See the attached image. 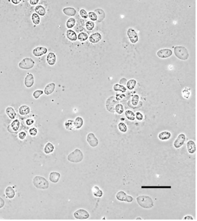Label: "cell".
Here are the masks:
<instances>
[{"label":"cell","mask_w":197,"mask_h":221,"mask_svg":"<svg viewBox=\"0 0 197 221\" xmlns=\"http://www.w3.org/2000/svg\"><path fill=\"white\" fill-rule=\"evenodd\" d=\"M65 127H66L67 129L69 130H72L75 128L74 126V121L72 120H68L65 123Z\"/></svg>","instance_id":"e575fe53"},{"label":"cell","mask_w":197,"mask_h":221,"mask_svg":"<svg viewBox=\"0 0 197 221\" xmlns=\"http://www.w3.org/2000/svg\"><path fill=\"white\" fill-rule=\"evenodd\" d=\"M5 200L3 199V198L0 197V209H2V207H3V206H5Z\"/></svg>","instance_id":"f907efd6"},{"label":"cell","mask_w":197,"mask_h":221,"mask_svg":"<svg viewBox=\"0 0 197 221\" xmlns=\"http://www.w3.org/2000/svg\"><path fill=\"white\" fill-rule=\"evenodd\" d=\"M158 57L161 58H167L172 55V51L170 49L164 48L158 51L157 53Z\"/></svg>","instance_id":"7c38bea8"},{"label":"cell","mask_w":197,"mask_h":221,"mask_svg":"<svg viewBox=\"0 0 197 221\" xmlns=\"http://www.w3.org/2000/svg\"><path fill=\"white\" fill-rule=\"evenodd\" d=\"M183 96L186 99H188L190 95V92L187 89H186L185 90H184L183 91Z\"/></svg>","instance_id":"c3c4849f"},{"label":"cell","mask_w":197,"mask_h":221,"mask_svg":"<svg viewBox=\"0 0 197 221\" xmlns=\"http://www.w3.org/2000/svg\"><path fill=\"white\" fill-rule=\"evenodd\" d=\"M127 35L130 40L132 43H136L138 41V35L137 32L132 28H129L127 30Z\"/></svg>","instance_id":"30bf717a"},{"label":"cell","mask_w":197,"mask_h":221,"mask_svg":"<svg viewBox=\"0 0 197 221\" xmlns=\"http://www.w3.org/2000/svg\"><path fill=\"white\" fill-rule=\"evenodd\" d=\"M136 220H142V219L141 218H136Z\"/></svg>","instance_id":"6f0895ef"},{"label":"cell","mask_w":197,"mask_h":221,"mask_svg":"<svg viewBox=\"0 0 197 221\" xmlns=\"http://www.w3.org/2000/svg\"><path fill=\"white\" fill-rule=\"evenodd\" d=\"M21 1H22V0H11V2H12L13 4H15V5L19 4Z\"/></svg>","instance_id":"9f6ffc18"},{"label":"cell","mask_w":197,"mask_h":221,"mask_svg":"<svg viewBox=\"0 0 197 221\" xmlns=\"http://www.w3.org/2000/svg\"><path fill=\"white\" fill-rule=\"evenodd\" d=\"M5 112L8 116L10 119H15L16 116V112L14 110V108L12 107H8L6 108Z\"/></svg>","instance_id":"603a6c76"},{"label":"cell","mask_w":197,"mask_h":221,"mask_svg":"<svg viewBox=\"0 0 197 221\" xmlns=\"http://www.w3.org/2000/svg\"><path fill=\"white\" fill-rule=\"evenodd\" d=\"M5 193L6 196L8 199H13L16 195V192L15 189L10 186H8L6 187L5 191Z\"/></svg>","instance_id":"e0dca14e"},{"label":"cell","mask_w":197,"mask_h":221,"mask_svg":"<svg viewBox=\"0 0 197 221\" xmlns=\"http://www.w3.org/2000/svg\"><path fill=\"white\" fill-rule=\"evenodd\" d=\"M87 141L91 147H96L98 145V140L93 133L88 134L87 136Z\"/></svg>","instance_id":"9c48e42d"},{"label":"cell","mask_w":197,"mask_h":221,"mask_svg":"<svg viewBox=\"0 0 197 221\" xmlns=\"http://www.w3.org/2000/svg\"><path fill=\"white\" fill-rule=\"evenodd\" d=\"M113 89L116 92H121L122 93H124L127 90V89L124 87V85L118 84H116L113 86Z\"/></svg>","instance_id":"836d02e7"},{"label":"cell","mask_w":197,"mask_h":221,"mask_svg":"<svg viewBox=\"0 0 197 221\" xmlns=\"http://www.w3.org/2000/svg\"><path fill=\"white\" fill-rule=\"evenodd\" d=\"M94 13L97 15V20L98 22H101L104 19V18L105 17V13L102 9H95Z\"/></svg>","instance_id":"7402d4cb"},{"label":"cell","mask_w":197,"mask_h":221,"mask_svg":"<svg viewBox=\"0 0 197 221\" xmlns=\"http://www.w3.org/2000/svg\"><path fill=\"white\" fill-rule=\"evenodd\" d=\"M102 39L101 35L98 32H95L91 35L89 37V40L92 43H97L99 42Z\"/></svg>","instance_id":"d6986e66"},{"label":"cell","mask_w":197,"mask_h":221,"mask_svg":"<svg viewBox=\"0 0 197 221\" xmlns=\"http://www.w3.org/2000/svg\"><path fill=\"white\" fill-rule=\"evenodd\" d=\"M75 23H76V20L74 18H70L67 21L66 26L68 28H71L75 26Z\"/></svg>","instance_id":"d590c367"},{"label":"cell","mask_w":197,"mask_h":221,"mask_svg":"<svg viewBox=\"0 0 197 221\" xmlns=\"http://www.w3.org/2000/svg\"><path fill=\"white\" fill-rule=\"evenodd\" d=\"M20 121L18 119L14 120L10 124V127L14 131H17L20 128Z\"/></svg>","instance_id":"4dcf8cb0"},{"label":"cell","mask_w":197,"mask_h":221,"mask_svg":"<svg viewBox=\"0 0 197 221\" xmlns=\"http://www.w3.org/2000/svg\"><path fill=\"white\" fill-rule=\"evenodd\" d=\"M66 35L67 38L72 41H75L78 39L77 34L73 30H68L67 31Z\"/></svg>","instance_id":"cb8c5ba5"},{"label":"cell","mask_w":197,"mask_h":221,"mask_svg":"<svg viewBox=\"0 0 197 221\" xmlns=\"http://www.w3.org/2000/svg\"><path fill=\"white\" fill-rule=\"evenodd\" d=\"M78 39L80 41H84L88 39V35L85 32H80L78 36Z\"/></svg>","instance_id":"ab89813d"},{"label":"cell","mask_w":197,"mask_h":221,"mask_svg":"<svg viewBox=\"0 0 197 221\" xmlns=\"http://www.w3.org/2000/svg\"><path fill=\"white\" fill-rule=\"evenodd\" d=\"M135 117L136 118L137 120L141 121V120H143V115L140 112H137L136 113V114H135Z\"/></svg>","instance_id":"7dc6e473"},{"label":"cell","mask_w":197,"mask_h":221,"mask_svg":"<svg viewBox=\"0 0 197 221\" xmlns=\"http://www.w3.org/2000/svg\"><path fill=\"white\" fill-rule=\"evenodd\" d=\"M18 136H19V138L20 140H24V139L26 138V133H24V132H23V131H22V132H20V133H19Z\"/></svg>","instance_id":"681fc988"},{"label":"cell","mask_w":197,"mask_h":221,"mask_svg":"<svg viewBox=\"0 0 197 221\" xmlns=\"http://www.w3.org/2000/svg\"><path fill=\"white\" fill-rule=\"evenodd\" d=\"M138 204L144 209H151L154 206L153 199L149 196L141 195L136 198Z\"/></svg>","instance_id":"6da1fadb"},{"label":"cell","mask_w":197,"mask_h":221,"mask_svg":"<svg viewBox=\"0 0 197 221\" xmlns=\"http://www.w3.org/2000/svg\"><path fill=\"white\" fill-rule=\"evenodd\" d=\"M116 197L118 200L122 202H127L128 203H131L133 200V198L131 196L127 195L125 192L122 191H119L117 193Z\"/></svg>","instance_id":"52a82bcc"},{"label":"cell","mask_w":197,"mask_h":221,"mask_svg":"<svg viewBox=\"0 0 197 221\" xmlns=\"http://www.w3.org/2000/svg\"><path fill=\"white\" fill-rule=\"evenodd\" d=\"M33 183L36 188L39 189H47L49 186L47 180L40 176H36L33 178Z\"/></svg>","instance_id":"7a4b0ae2"},{"label":"cell","mask_w":197,"mask_h":221,"mask_svg":"<svg viewBox=\"0 0 197 221\" xmlns=\"http://www.w3.org/2000/svg\"><path fill=\"white\" fill-rule=\"evenodd\" d=\"M139 97L138 95H135L134 96H132V104L134 105V106H136L139 102Z\"/></svg>","instance_id":"7bdbcfd3"},{"label":"cell","mask_w":197,"mask_h":221,"mask_svg":"<svg viewBox=\"0 0 197 221\" xmlns=\"http://www.w3.org/2000/svg\"><path fill=\"white\" fill-rule=\"evenodd\" d=\"M127 88L129 90H132L134 89L136 84V81L134 79H131L127 82Z\"/></svg>","instance_id":"1f68e13d"},{"label":"cell","mask_w":197,"mask_h":221,"mask_svg":"<svg viewBox=\"0 0 197 221\" xmlns=\"http://www.w3.org/2000/svg\"><path fill=\"white\" fill-rule=\"evenodd\" d=\"M35 12H36L37 14L38 15L43 16L46 14V9L45 8L42 6V5H38L35 8Z\"/></svg>","instance_id":"f1b7e54d"},{"label":"cell","mask_w":197,"mask_h":221,"mask_svg":"<svg viewBox=\"0 0 197 221\" xmlns=\"http://www.w3.org/2000/svg\"><path fill=\"white\" fill-rule=\"evenodd\" d=\"M26 124L28 125V126H30L31 124H33L34 123V121L33 119H27L26 122Z\"/></svg>","instance_id":"816d5d0a"},{"label":"cell","mask_w":197,"mask_h":221,"mask_svg":"<svg viewBox=\"0 0 197 221\" xmlns=\"http://www.w3.org/2000/svg\"><path fill=\"white\" fill-rule=\"evenodd\" d=\"M31 19H32L33 23L35 25H38L40 24V16L38 14L33 13L32 15V16H31Z\"/></svg>","instance_id":"8d00e7d4"},{"label":"cell","mask_w":197,"mask_h":221,"mask_svg":"<svg viewBox=\"0 0 197 221\" xmlns=\"http://www.w3.org/2000/svg\"><path fill=\"white\" fill-rule=\"evenodd\" d=\"M30 110H31L30 108L26 105H23L20 106L19 108V112L20 115L22 116H24V115H27L29 114L30 112Z\"/></svg>","instance_id":"d4e9b609"},{"label":"cell","mask_w":197,"mask_h":221,"mask_svg":"<svg viewBox=\"0 0 197 221\" xmlns=\"http://www.w3.org/2000/svg\"><path fill=\"white\" fill-rule=\"evenodd\" d=\"M55 88H56V85L54 83L52 82V83L48 84L45 86L43 93H45V94L46 95H50L54 92Z\"/></svg>","instance_id":"2e32d148"},{"label":"cell","mask_w":197,"mask_h":221,"mask_svg":"<svg viewBox=\"0 0 197 221\" xmlns=\"http://www.w3.org/2000/svg\"><path fill=\"white\" fill-rule=\"evenodd\" d=\"M74 216L78 220H86L89 218L88 212L84 209H79L74 213Z\"/></svg>","instance_id":"8992f818"},{"label":"cell","mask_w":197,"mask_h":221,"mask_svg":"<svg viewBox=\"0 0 197 221\" xmlns=\"http://www.w3.org/2000/svg\"><path fill=\"white\" fill-rule=\"evenodd\" d=\"M118 127L119 130L122 133H126L127 131V127L125 124L124 123H119L118 124Z\"/></svg>","instance_id":"f35d334b"},{"label":"cell","mask_w":197,"mask_h":221,"mask_svg":"<svg viewBox=\"0 0 197 221\" xmlns=\"http://www.w3.org/2000/svg\"><path fill=\"white\" fill-rule=\"evenodd\" d=\"M83 152L79 148H76L68 155L67 159L71 162L79 163L83 160Z\"/></svg>","instance_id":"3957f363"},{"label":"cell","mask_w":197,"mask_h":221,"mask_svg":"<svg viewBox=\"0 0 197 221\" xmlns=\"http://www.w3.org/2000/svg\"><path fill=\"white\" fill-rule=\"evenodd\" d=\"M187 148L189 153L193 154L196 151V145L193 141H189L187 143Z\"/></svg>","instance_id":"ffe728a7"},{"label":"cell","mask_w":197,"mask_h":221,"mask_svg":"<svg viewBox=\"0 0 197 221\" xmlns=\"http://www.w3.org/2000/svg\"><path fill=\"white\" fill-rule=\"evenodd\" d=\"M174 53L177 58L183 61L187 60L189 57L187 50L183 46H176L174 48Z\"/></svg>","instance_id":"277c9868"},{"label":"cell","mask_w":197,"mask_h":221,"mask_svg":"<svg viewBox=\"0 0 197 221\" xmlns=\"http://www.w3.org/2000/svg\"><path fill=\"white\" fill-rule=\"evenodd\" d=\"M186 140V137L185 134H179L174 142V144H173L174 146L176 148H180L183 145Z\"/></svg>","instance_id":"8fae6325"},{"label":"cell","mask_w":197,"mask_h":221,"mask_svg":"<svg viewBox=\"0 0 197 221\" xmlns=\"http://www.w3.org/2000/svg\"><path fill=\"white\" fill-rule=\"evenodd\" d=\"M79 13H80V15L81 16V17L83 19H87L88 17V14L84 9H81L79 12Z\"/></svg>","instance_id":"bcb514c9"},{"label":"cell","mask_w":197,"mask_h":221,"mask_svg":"<svg viewBox=\"0 0 197 221\" xmlns=\"http://www.w3.org/2000/svg\"><path fill=\"white\" fill-rule=\"evenodd\" d=\"M125 115L126 117L129 120L134 121L135 119V115L132 110H126L125 112Z\"/></svg>","instance_id":"d6a6232c"},{"label":"cell","mask_w":197,"mask_h":221,"mask_svg":"<svg viewBox=\"0 0 197 221\" xmlns=\"http://www.w3.org/2000/svg\"><path fill=\"white\" fill-rule=\"evenodd\" d=\"M127 79H125V78H122L120 81V85H125V84H127Z\"/></svg>","instance_id":"db71d44e"},{"label":"cell","mask_w":197,"mask_h":221,"mask_svg":"<svg viewBox=\"0 0 197 221\" xmlns=\"http://www.w3.org/2000/svg\"><path fill=\"white\" fill-rule=\"evenodd\" d=\"M94 26H95V24L92 21H87L86 23V28L87 30L88 31H92L94 28Z\"/></svg>","instance_id":"60d3db41"},{"label":"cell","mask_w":197,"mask_h":221,"mask_svg":"<svg viewBox=\"0 0 197 221\" xmlns=\"http://www.w3.org/2000/svg\"><path fill=\"white\" fill-rule=\"evenodd\" d=\"M61 175L57 172H52L49 175V180L53 183H57L58 182Z\"/></svg>","instance_id":"9a60e30c"},{"label":"cell","mask_w":197,"mask_h":221,"mask_svg":"<svg viewBox=\"0 0 197 221\" xmlns=\"http://www.w3.org/2000/svg\"><path fill=\"white\" fill-rule=\"evenodd\" d=\"M54 150V146L51 142H47L44 147V152L45 154H49L53 152Z\"/></svg>","instance_id":"83f0119b"},{"label":"cell","mask_w":197,"mask_h":221,"mask_svg":"<svg viewBox=\"0 0 197 221\" xmlns=\"http://www.w3.org/2000/svg\"><path fill=\"white\" fill-rule=\"evenodd\" d=\"M47 49L44 47H37L33 51V54L35 57H41L43 55L46 54Z\"/></svg>","instance_id":"4fadbf2b"},{"label":"cell","mask_w":197,"mask_h":221,"mask_svg":"<svg viewBox=\"0 0 197 221\" xmlns=\"http://www.w3.org/2000/svg\"><path fill=\"white\" fill-rule=\"evenodd\" d=\"M88 16L93 21H97V15L93 12H90L88 14Z\"/></svg>","instance_id":"ee69618b"},{"label":"cell","mask_w":197,"mask_h":221,"mask_svg":"<svg viewBox=\"0 0 197 221\" xmlns=\"http://www.w3.org/2000/svg\"><path fill=\"white\" fill-rule=\"evenodd\" d=\"M46 59L47 64L50 66H53L56 62V56L54 53L52 52H49L47 56Z\"/></svg>","instance_id":"ac0fdd59"},{"label":"cell","mask_w":197,"mask_h":221,"mask_svg":"<svg viewBox=\"0 0 197 221\" xmlns=\"http://www.w3.org/2000/svg\"><path fill=\"white\" fill-rule=\"evenodd\" d=\"M35 65V62L30 58H26L22 60L19 64V67L24 70L32 69Z\"/></svg>","instance_id":"5b68a950"},{"label":"cell","mask_w":197,"mask_h":221,"mask_svg":"<svg viewBox=\"0 0 197 221\" xmlns=\"http://www.w3.org/2000/svg\"><path fill=\"white\" fill-rule=\"evenodd\" d=\"M92 192L94 196L101 198L103 195V192L102 191L97 185L94 186L92 188Z\"/></svg>","instance_id":"4316f807"},{"label":"cell","mask_w":197,"mask_h":221,"mask_svg":"<svg viewBox=\"0 0 197 221\" xmlns=\"http://www.w3.org/2000/svg\"><path fill=\"white\" fill-rule=\"evenodd\" d=\"M171 133L166 131L161 132L158 134V138L162 141L168 140L171 138Z\"/></svg>","instance_id":"484cf974"},{"label":"cell","mask_w":197,"mask_h":221,"mask_svg":"<svg viewBox=\"0 0 197 221\" xmlns=\"http://www.w3.org/2000/svg\"><path fill=\"white\" fill-rule=\"evenodd\" d=\"M63 12L65 15L69 16H75V15L77 14V10H75V9L71 7H67L64 8Z\"/></svg>","instance_id":"44dd1931"},{"label":"cell","mask_w":197,"mask_h":221,"mask_svg":"<svg viewBox=\"0 0 197 221\" xmlns=\"http://www.w3.org/2000/svg\"><path fill=\"white\" fill-rule=\"evenodd\" d=\"M40 0H30V3L31 5H37Z\"/></svg>","instance_id":"f5cc1de1"},{"label":"cell","mask_w":197,"mask_h":221,"mask_svg":"<svg viewBox=\"0 0 197 221\" xmlns=\"http://www.w3.org/2000/svg\"><path fill=\"white\" fill-rule=\"evenodd\" d=\"M34 84V75L31 73H28L24 79V85L27 88H31Z\"/></svg>","instance_id":"5bb4252c"},{"label":"cell","mask_w":197,"mask_h":221,"mask_svg":"<svg viewBox=\"0 0 197 221\" xmlns=\"http://www.w3.org/2000/svg\"><path fill=\"white\" fill-rule=\"evenodd\" d=\"M118 103V100H116V98L114 96H112L109 97L106 103V106L107 110L109 112H115V107Z\"/></svg>","instance_id":"ba28073f"},{"label":"cell","mask_w":197,"mask_h":221,"mask_svg":"<svg viewBox=\"0 0 197 221\" xmlns=\"http://www.w3.org/2000/svg\"><path fill=\"white\" fill-rule=\"evenodd\" d=\"M29 133L30 134L33 136V137H34V136H36L38 134V130L37 128L36 127H33V128H31L30 130H29Z\"/></svg>","instance_id":"f6af8a7d"},{"label":"cell","mask_w":197,"mask_h":221,"mask_svg":"<svg viewBox=\"0 0 197 221\" xmlns=\"http://www.w3.org/2000/svg\"><path fill=\"white\" fill-rule=\"evenodd\" d=\"M115 111L118 114H121L124 112V107L121 104H117L115 107Z\"/></svg>","instance_id":"74e56055"},{"label":"cell","mask_w":197,"mask_h":221,"mask_svg":"<svg viewBox=\"0 0 197 221\" xmlns=\"http://www.w3.org/2000/svg\"><path fill=\"white\" fill-rule=\"evenodd\" d=\"M43 93V90H36V91L33 93V97H34V99H38Z\"/></svg>","instance_id":"b9f144b4"},{"label":"cell","mask_w":197,"mask_h":221,"mask_svg":"<svg viewBox=\"0 0 197 221\" xmlns=\"http://www.w3.org/2000/svg\"><path fill=\"white\" fill-rule=\"evenodd\" d=\"M83 124V119L80 116L76 117V119L74 121L75 128V129L80 128L82 127Z\"/></svg>","instance_id":"f546056e"},{"label":"cell","mask_w":197,"mask_h":221,"mask_svg":"<svg viewBox=\"0 0 197 221\" xmlns=\"http://www.w3.org/2000/svg\"><path fill=\"white\" fill-rule=\"evenodd\" d=\"M183 220H193L194 218L191 215H187L183 218Z\"/></svg>","instance_id":"11a10c76"}]
</instances>
